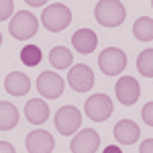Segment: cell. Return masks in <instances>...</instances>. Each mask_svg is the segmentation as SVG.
<instances>
[{
    "mask_svg": "<svg viewBox=\"0 0 153 153\" xmlns=\"http://www.w3.org/2000/svg\"><path fill=\"white\" fill-rule=\"evenodd\" d=\"M125 16H127V8L120 0H100L94 8L96 23L102 27H108V29L123 25Z\"/></svg>",
    "mask_w": 153,
    "mask_h": 153,
    "instance_id": "1",
    "label": "cell"
},
{
    "mask_svg": "<svg viewBox=\"0 0 153 153\" xmlns=\"http://www.w3.org/2000/svg\"><path fill=\"white\" fill-rule=\"evenodd\" d=\"M70 23H71V10L61 2L49 4L41 14V25L51 33H59V31L68 29Z\"/></svg>",
    "mask_w": 153,
    "mask_h": 153,
    "instance_id": "2",
    "label": "cell"
},
{
    "mask_svg": "<svg viewBox=\"0 0 153 153\" xmlns=\"http://www.w3.org/2000/svg\"><path fill=\"white\" fill-rule=\"evenodd\" d=\"M37 29H39V21H37V16L33 12L29 10H21L16 12L14 16H12L10 25H8V31H10V35L14 39H31V37H35Z\"/></svg>",
    "mask_w": 153,
    "mask_h": 153,
    "instance_id": "3",
    "label": "cell"
},
{
    "mask_svg": "<svg viewBox=\"0 0 153 153\" xmlns=\"http://www.w3.org/2000/svg\"><path fill=\"white\" fill-rule=\"evenodd\" d=\"M98 68L106 76H117L127 68V55L118 47H106L98 55Z\"/></svg>",
    "mask_w": 153,
    "mask_h": 153,
    "instance_id": "4",
    "label": "cell"
},
{
    "mask_svg": "<svg viewBox=\"0 0 153 153\" xmlns=\"http://www.w3.org/2000/svg\"><path fill=\"white\" fill-rule=\"evenodd\" d=\"M84 112L94 123H104L112 114V100L106 94H94L84 102Z\"/></svg>",
    "mask_w": 153,
    "mask_h": 153,
    "instance_id": "5",
    "label": "cell"
},
{
    "mask_svg": "<svg viewBox=\"0 0 153 153\" xmlns=\"http://www.w3.org/2000/svg\"><path fill=\"white\" fill-rule=\"evenodd\" d=\"M55 129L61 135H74L82 125V114L76 106H61L55 112Z\"/></svg>",
    "mask_w": 153,
    "mask_h": 153,
    "instance_id": "6",
    "label": "cell"
},
{
    "mask_svg": "<svg viewBox=\"0 0 153 153\" xmlns=\"http://www.w3.org/2000/svg\"><path fill=\"white\" fill-rule=\"evenodd\" d=\"M37 90L43 98H49V100L59 98L63 94V80L55 71H43L37 78Z\"/></svg>",
    "mask_w": 153,
    "mask_h": 153,
    "instance_id": "7",
    "label": "cell"
},
{
    "mask_svg": "<svg viewBox=\"0 0 153 153\" xmlns=\"http://www.w3.org/2000/svg\"><path fill=\"white\" fill-rule=\"evenodd\" d=\"M68 82L76 92H88L94 86V71L86 63H76L68 71Z\"/></svg>",
    "mask_w": 153,
    "mask_h": 153,
    "instance_id": "8",
    "label": "cell"
},
{
    "mask_svg": "<svg viewBox=\"0 0 153 153\" xmlns=\"http://www.w3.org/2000/svg\"><path fill=\"white\" fill-rule=\"evenodd\" d=\"M114 92H117V98L120 100V104L131 106V104H135V102L139 100V96H141V86H139V82H137L133 76H123L117 82V86H114Z\"/></svg>",
    "mask_w": 153,
    "mask_h": 153,
    "instance_id": "9",
    "label": "cell"
},
{
    "mask_svg": "<svg viewBox=\"0 0 153 153\" xmlns=\"http://www.w3.org/2000/svg\"><path fill=\"white\" fill-rule=\"evenodd\" d=\"M98 147H100V137L94 129L80 131L70 143L71 153H96Z\"/></svg>",
    "mask_w": 153,
    "mask_h": 153,
    "instance_id": "10",
    "label": "cell"
},
{
    "mask_svg": "<svg viewBox=\"0 0 153 153\" xmlns=\"http://www.w3.org/2000/svg\"><path fill=\"white\" fill-rule=\"evenodd\" d=\"M25 145H27V151L29 153H51L53 147H55V141H53V137L49 135L47 131L37 129L27 135Z\"/></svg>",
    "mask_w": 153,
    "mask_h": 153,
    "instance_id": "11",
    "label": "cell"
},
{
    "mask_svg": "<svg viewBox=\"0 0 153 153\" xmlns=\"http://www.w3.org/2000/svg\"><path fill=\"white\" fill-rule=\"evenodd\" d=\"M114 139H117L120 145H133L137 143V139L141 137V129L137 127V123H133L129 118H123L114 125Z\"/></svg>",
    "mask_w": 153,
    "mask_h": 153,
    "instance_id": "12",
    "label": "cell"
},
{
    "mask_svg": "<svg viewBox=\"0 0 153 153\" xmlns=\"http://www.w3.org/2000/svg\"><path fill=\"white\" fill-rule=\"evenodd\" d=\"M71 45L74 49L78 51V53H84V55H88V53H92L98 45V37L92 29H78L74 37H71Z\"/></svg>",
    "mask_w": 153,
    "mask_h": 153,
    "instance_id": "13",
    "label": "cell"
},
{
    "mask_svg": "<svg viewBox=\"0 0 153 153\" xmlns=\"http://www.w3.org/2000/svg\"><path fill=\"white\" fill-rule=\"evenodd\" d=\"M4 90L12 96H25L31 90V80H29V76H25L23 71H12L4 80Z\"/></svg>",
    "mask_w": 153,
    "mask_h": 153,
    "instance_id": "14",
    "label": "cell"
},
{
    "mask_svg": "<svg viewBox=\"0 0 153 153\" xmlns=\"http://www.w3.org/2000/svg\"><path fill=\"white\" fill-rule=\"evenodd\" d=\"M25 117H27L29 123H33V125H43L49 118V104H45V100L33 98V100H29L27 106H25Z\"/></svg>",
    "mask_w": 153,
    "mask_h": 153,
    "instance_id": "15",
    "label": "cell"
},
{
    "mask_svg": "<svg viewBox=\"0 0 153 153\" xmlns=\"http://www.w3.org/2000/svg\"><path fill=\"white\" fill-rule=\"evenodd\" d=\"M19 125V110L12 102L2 100L0 102V131L6 133V131L14 129Z\"/></svg>",
    "mask_w": 153,
    "mask_h": 153,
    "instance_id": "16",
    "label": "cell"
},
{
    "mask_svg": "<svg viewBox=\"0 0 153 153\" xmlns=\"http://www.w3.org/2000/svg\"><path fill=\"white\" fill-rule=\"evenodd\" d=\"M71 59H74V55H71V51L68 47H53L51 51H49V61H51V65L55 68V70H68V68H71Z\"/></svg>",
    "mask_w": 153,
    "mask_h": 153,
    "instance_id": "17",
    "label": "cell"
},
{
    "mask_svg": "<svg viewBox=\"0 0 153 153\" xmlns=\"http://www.w3.org/2000/svg\"><path fill=\"white\" fill-rule=\"evenodd\" d=\"M133 35L137 41H151L153 39V19L141 16L133 25Z\"/></svg>",
    "mask_w": 153,
    "mask_h": 153,
    "instance_id": "18",
    "label": "cell"
},
{
    "mask_svg": "<svg viewBox=\"0 0 153 153\" xmlns=\"http://www.w3.org/2000/svg\"><path fill=\"white\" fill-rule=\"evenodd\" d=\"M41 59H43L41 47H37V45H33V43L25 45L23 51H21V61H23L27 68H35V65H39Z\"/></svg>",
    "mask_w": 153,
    "mask_h": 153,
    "instance_id": "19",
    "label": "cell"
},
{
    "mask_svg": "<svg viewBox=\"0 0 153 153\" xmlns=\"http://www.w3.org/2000/svg\"><path fill=\"white\" fill-rule=\"evenodd\" d=\"M137 70L145 78H153V49H143L137 57Z\"/></svg>",
    "mask_w": 153,
    "mask_h": 153,
    "instance_id": "20",
    "label": "cell"
},
{
    "mask_svg": "<svg viewBox=\"0 0 153 153\" xmlns=\"http://www.w3.org/2000/svg\"><path fill=\"white\" fill-rule=\"evenodd\" d=\"M12 8H14V2L12 0H2L0 2V21H6L12 14Z\"/></svg>",
    "mask_w": 153,
    "mask_h": 153,
    "instance_id": "21",
    "label": "cell"
},
{
    "mask_svg": "<svg viewBox=\"0 0 153 153\" xmlns=\"http://www.w3.org/2000/svg\"><path fill=\"white\" fill-rule=\"evenodd\" d=\"M141 117H143V120H145L149 127H153V102H147V104L143 106Z\"/></svg>",
    "mask_w": 153,
    "mask_h": 153,
    "instance_id": "22",
    "label": "cell"
},
{
    "mask_svg": "<svg viewBox=\"0 0 153 153\" xmlns=\"http://www.w3.org/2000/svg\"><path fill=\"white\" fill-rule=\"evenodd\" d=\"M139 153H153V139H147V141L141 143L139 147Z\"/></svg>",
    "mask_w": 153,
    "mask_h": 153,
    "instance_id": "23",
    "label": "cell"
},
{
    "mask_svg": "<svg viewBox=\"0 0 153 153\" xmlns=\"http://www.w3.org/2000/svg\"><path fill=\"white\" fill-rule=\"evenodd\" d=\"M0 153H16V151H14V147H12L10 143L0 141Z\"/></svg>",
    "mask_w": 153,
    "mask_h": 153,
    "instance_id": "24",
    "label": "cell"
},
{
    "mask_svg": "<svg viewBox=\"0 0 153 153\" xmlns=\"http://www.w3.org/2000/svg\"><path fill=\"white\" fill-rule=\"evenodd\" d=\"M104 153H123V151L118 145H108V147H104Z\"/></svg>",
    "mask_w": 153,
    "mask_h": 153,
    "instance_id": "25",
    "label": "cell"
},
{
    "mask_svg": "<svg viewBox=\"0 0 153 153\" xmlns=\"http://www.w3.org/2000/svg\"><path fill=\"white\" fill-rule=\"evenodd\" d=\"M27 4H29V6H45V0H39V2H35V0H27Z\"/></svg>",
    "mask_w": 153,
    "mask_h": 153,
    "instance_id": "26",
    "label": "cell"
},
{
    "mask_svg": "<svg viewBox=\"0 0 153 153\" xmlns=\"http://www.w3.org/2000/svg\"><path fill=\"white\" fill-rule=\"evenodd\" d=\"M151 8H153V0H151Z\"/></svg>",
    "mask_w": 153,
    "mask_h": 153,
    "instance_id": "27",
    "label": "cell"
}]
</instances>
